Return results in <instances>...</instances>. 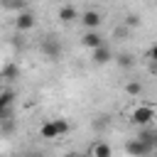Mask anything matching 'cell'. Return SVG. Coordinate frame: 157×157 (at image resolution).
Wrapping results in <instances>:
<instances>
[{
	"instance_id": "6da1fadb",
	"label": "cell",
	"mask_w": 157,
	"mask_h": 157,
	"mask_svg": "<svg viewBox=\"0 0 157 157\" xmlns=\"http://www.w3.org/2000/svg\"><path fill=\"white\" fill-rule=\"evenodd\" d=\"M155 118H157V110H155L152 105H145V103H140V105H135V108L130 110V123L137 125V128H147V125H152Z\"/></svg>"
},
{
	"instance_id": "ba28073f",
	"label": "cell",
	"mask_w": 157,
	"mask_h": 157,
	"mask_svg": "<svg viewBox=\"0 0 157 157\" xmlns=\"http://www.w3.org/2000/svg\"><path fill=\"white\" fill-rule=\"evenodd\" d=\"M110 59H115V56H113V52H110L108 44H103V47H98V49L91 52V61H93L96 66H103V64H108Z\"/></svg>"
},
{
	"instance_id": "4fadbf2b",
	"label": "cell",
	"mask_w": 157,
	"mask_h": 157,
	"mask_svg": "<svg viewBox=\"0 0 157 157\" xmlns=\"http://www.w3.org/2000/svg\"><path fill=\"white\" fill-rule=\"evenodd\" d=\"M137 137H140V140H145L147 145H152V147L157 150V130H155V128H152V130H140V132H137Z\"/></svg>"
},
{
	"instance_id": "277c9868",
	"label": "cell",
	"mask_w": 157,
	"mask_h": 157,
	"mask_svg": "<svg viewBox=\"0 0 157 157\" xmlns=\"http://www.w3.org/2000/svg\"><path fill=\"white\" fill-rule=\"evenodd\" d=\"M86 29H98L101 25H103V12H98V10H86V12H81V20H78Z\"/></svg>"
},
{
	"instance_id": "2e32d148",
	"label": "cell",
	"mask_w": 157,
	"mask_h": 157,
	"mask_svg": "<svg viewBox=\"0 0 157 157\" xmlns=\"http://www.w3.org/2000/svg\"><path fill=\"white\" fill-rule=\"evenodd\" d=\"M125 93L128 96H140L142 93V83L140 81H128L125 83Z\"/></svg>"
},
{
	"instance_id": "7c38bea8",
	"label": "cell",
	"mask_w": 157,
	"mask_h": 157,
	"mask_svg": "<svg viewBox=\"0 0 157 157\" xmlns=\"http://www.w3.org/2000/svg\"><path fill=\"white\" fill-rule=\"evenodd\" d=\"M0 76H2L5 81H15V78H20V66H17V64H5Z\"/></svg>"
},
{
	"instance_id": "ac0fdd59",
	"label": "cell",
	"mask_w": 157,
	"mask_h": 157,
	"mask_svg": "<svg viewBox=\"0 0 157 157\" xmlns=\"http://www.w3.org/2000/svg\"><path fill=\"white\" fill-rule=\"evenodd\" d=\"M147 59H150V61H157V44H152V47H150V52H147Z\"/></svg>"
},
{
	"instance_id": "5bb4252c",
	"label": "cell",
	"mask_w": 157,
	"mask_h": 157,
	"mask_svg": "<svg viewBox=\"0 0 157 157\" xmlns=\"http://www.w3.org/2000/svg\"><path fill=\"white\" fill-rule=\"evenodd\" d=\"M115 61H118V66L130 69V66L135 64V56H132V54H128V52H123V54H118V56H115Z\"/></svg>"
},
{
	"instance_id": "e0dca14e",
	"label": "cell",
	"mask_w": 157,
	"mask_h": 157,
	"mask_svg": "<svg viewBox=\"0 0 157 157\" xmlns=\"http://www.w3.org/2000/svg\"><path fill=\"white\" fill-rule=\"evenodd\" d=\"M128 34H130V27H125L123 22H120V25H118V27L113 29V37H115L118 42H123V39H128Z\"/></svg>"
},
{
	"instance_id": "7a4b0ae2",
	"label": "cell",
	"mask_w": 157,
	"mask_h": 157,
	"mask_svg": "<svg viewBox=\"0 0 157 157\" xmlns=\"http://www.w3.org/2000/svg\"><path fill=\"white\" fill-rule=\"evenodd\" d=\"M125 152H128L130 157H150V155L155 152V147H152V145H147L145 140H140V137L135 135V137L125 140Z\"/></svg>"
},
{
	"instance_id": "9c48e42d",
	"label": "cell",
	"mask_w": 157,
	"mask_h": 157,
	"mask_svg": "<svg viewBox=\"0 0 157 157\" xmlns=\"http://www.w3.org/2000/svg\"><path fill=\"white\" fill-rule=\"evenodd\" d=\"M39 137H44V140H56V137H61L59 125H56V118H54V120H44V123L39 125Z\"/></svg>"
},
{
	"instance_id": "30bf717a",
	"label": "cell",
	"mask_w": 157,
	"mask_h": 157,
	"mask_svg": "<svg viewBox=\"0 0 157 157\" xmlns=\"http://www.w3.org/2000/svg\"><path fill=\"white\" fill-rule=\"evenodd\" d=\"M12 101H15V91H12V88H2V91H0V118H2V120L7 118Z\"/></svg>"
},
{
	"instance_id": "d6986e66",
	"label": "cell",
	"mask_w": 157,
	"mask_h": 157,
	"mask_svg": "<svg viewBox=\"0 0 157 157\" xmlns=\"http://www.w3.org/2000/svg\"><path fill=\"white\" fill-rule=\"evenodd\" d=\"M147 71H150L152 76H157V61H150V64H147Z\"/></svg>"
},
{
	"instance_id": "5b68a950",
	"label": "cell",
	"mask_w": 157,
	"mask_h": 157,
	"mask_svg": "<svg viewBox=\"0 0 157 157\" xmlns=\"http://www.w3.org/2000/svg\"><path fill=\"white\" fill-rule=\"evenodd\" d=\"M81 44H83V47H88V49L93 52V49L103 47L105 42H103V34H101L98 29H86V32H83V37H81Z\"/></svg>"
},
{
	"instance_id": "52a82bcc",
	"label": "cell",
	"mask_w": 157,
	"mask_h": 157,
	"mask_svg": "<svg viewBox=\"0 0 157 157\" xmlns=\"http://www.w3.org/2000/svg\"><path fill=\"white\" fill-rule=\"evenodd\" d=\"M56 17H59V22H64V25H71V22H78V20H81L78 10H76L74 5H61L59 12H56Z\"/></svg>"
},
{
	"instance_id": "3957f363",
	"label": "cell",
	"mask_w": 157,
	"mask_h": 157,
	"mask_svg": "<svg viewBox=\"0 0 157 157\" xmlns=\"http://www.w3.org/2000/svg\"><path fill=\"white\" fill-rule=\"evenodd\" d=\"M39 49H42V54H44L47 59H59V56H61V52H64L61 42H59V39H54V37H47V39H42Z\"/></svg>"
},
{
	"instance_id": "9a60e30c",
	"label": "cell",
	"mask_w": 157,
	"mask_h": 157,
	"mask_svg": "<svg viewBox=\"0 0 157 157\" xmlns=\"http://www.w3.org/2000/svg\"><path fill=\"white\" fill-rule=\"evenodd\" d=\"M123 25H125V27H130V29H135V27H140V25H142V17H140V15H135V12H130V15H125Z\"/></svg>"
},
{
	"instance_id": "8992f818",
	"label": "cell",
	"mask_w": 157,
	"mask_h": 157,
	"mask_svg": "<svg viewBox=\"0 0 157 157\" xmlns=\"http://www.w3.org/2000/svg\"><path fill=\"white\" fill-rule=\"evenodd\" d=\"M32 27H34V15H32L29 10H22V12L15 15V29H17V32H27V29H32Z\"/></svg>"
},
{
	"instance_id": "ffe728a7",
	"label": "cell",
	"mask_w": 157,
	"mask_h": 157,
	"mask_svg": "<svg viewBox=\"0 0 157 157\" xmlns=\"http://www.w3.org/2000/svg\"><path fill=\"white\" fill-rule=\"evenodd\" d=\"M69 157H91V152H71Z\"/></svg>"
},
{
	"instance_id": "8fae6325",
	"label": "cell",
	"mask_w": 157,
	"mask_h": 157,
	"mask_svg": "<svg viewBox=\"0 0 157 157\" xmlns=\"http://www.w3.org/2000/svg\"><path fill=\"white\" fill-rule=\"evenodd\" d=\"M91 157H113V150H110V145H108V142L98 140V142L91 147Z\"/></svg>"
}]
</instances>
